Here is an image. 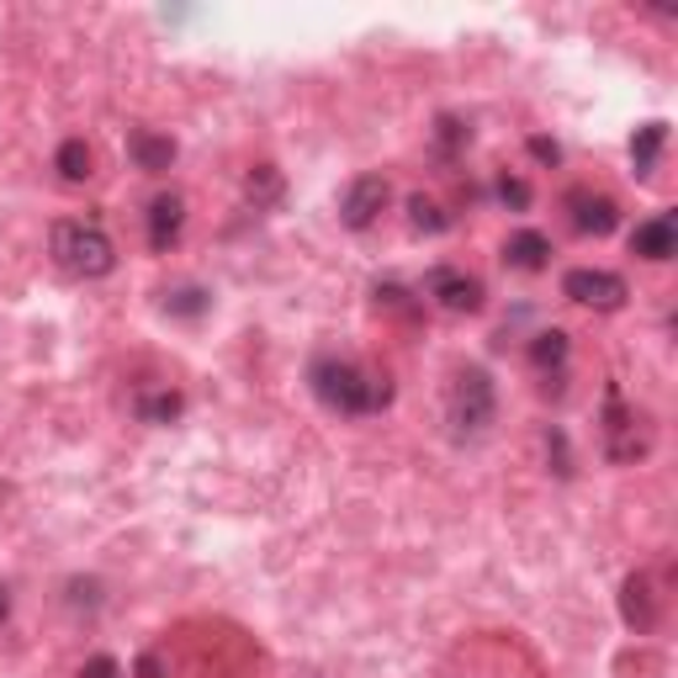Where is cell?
Returning <instances> with one entry per match:
<instances>
[{
	"label": "cell",
	"mask_w": 678,
	"mask_h": 678,
	"mask_svg": "<svg viewBox=\"0 0 678 678\" xmlns=\"http://www.w3.org/2000/svg\"><path fill=\"white\" fill-rule=\"evenodd\" d=\"M562 292L583 307H599V313H615V307L626 303V281L615 271H588V266H577V271L562 276Z\"/></svg>",
	"instance_id": "277c9868"
},
{
	"label": "cell",
	"mask_w": 678,
	"mask_h": 678,
	"mask_svg": "<svg viewBox=\"0 0 678 678\" xmlns=\"http://www.w3.org/2000/svg\"><path fill=\"white\" fill-rule=\"evenodd\" d=\"M568 207H573V229H577V234L605 238L615 223H620V207H615L610 197H594V191H573Z\"/></svg>",
	"instance_id": "52a82bcc"
},
{
	"label": "cell",
	"mask_w": 678,
	"mask_h": 678,
	"mask_svg": "<svg viewBox=\"0 0 678 678\" xmlns=\"http://www.w3.org/2000/svg\"><path fill=\"white\" fill-rule=\"evenodd\" d=\"M546 255H551V244H546V234H536V229H525V234H514L504 244V260L514 271H541Z\"/></svg>",
	"instance_id": "8fae6325"
},
{
	"label": "cell",
	"mask_w": 678,
	"mask_h": 678,
	"mask_svg": "<svg viewBox=\"0 0 678 678\" xmlns=\"http://www.w3.org/2000/svg\"><path fill=\"white\" fill-rule=\"evenodd\" d=\"M59 175H65V180H85V175H91V149H85V138H65V143H59Z\"/></svg>",
	"instance_id": "5bb4252c"
},
{
	"label": "cell",
	"mask_w": 678,
	"mask_h": 678,
	"mask_svg": "<svg viewBox=\"0 0 678 678\" xmlns=\"http://www.w3.org/2000/svg\"><path fill=\"white\" fill-rule=\"evenodd\" d=\"M128 149H133V160H138V170H170V160H175V138H165V133H143L138 128L133 138H128Z\"/></svg>",
	"instance_id": "7c38bea8"
},
{
	"label": "cell",
	"mask_w": 678,
	"mask_h": 678,
	"mask_svg": "<svg viewBox=\"0 0 678 678\" xmlns=\"http://www.w3.org/2000/svg\"><path fill=\"white\" fill-rule=\"evenodd\" d=\"M387 207V180L382 175H355L339 197V223L344 229H372L376 212Z\"/></svg>",
	"instance_id": "5b68a950"
},
{
	"label": "cell",
	"mask_w": 678,
	"mask_h": 678,
	"mask_svg": "<svg viewBox=\"0 0 678 678\" xmlns=\"http://www.w3.org/2000/svg\"><path fill=\"white\" fill-rule=\"evenodd\" d=\"M631 249H636L642 260H668V255L678 249V223H674V212H657V218L636 223V234H631Z\"/></svg>",
	"instance_id": "ba28073f"
},
{
	"label": "cell",
	"mask_w": 678,
	"mask_h": 678,
	"mask_svg": "<svg viewBox=\"0 0 678 678\" xmlns=\"http://www.w3.org/2000/svg\"><path fill=\"white\" fill-rule=\"evenodd\" d=\"M408 212H413V229H430V234H441V229H445L441 207L430 202V197H413V202H408Z\"/></svg>",
	"instance_id": "ac0fdd59"
},
{
	"label": "cell",
	"mask_w": 678,
	"mask_h": 678,
	"mask_svg": "<svg viewBox=\"0 0 678 678\" xmlns=\"http://www.w3.org/2000/svg\"><path fill=\"white\" fill-rule=\"evenodd\" d=\"M530 154H536V160H546V165H557V160H562V149H557L551 138H530Z\"/></svg>",
	"instance_id": "7402d4cb"
},
{
	"label": "cell",
	"mask_w": 678,
	"mask_h": 678,
	"mask_svg": "<svg viewBox=\"0 0 678 678\" xmlns=\"http://www.w3.org/2000/svg\"><path fill=\"white\" fill-rule=\"evenodd\" d=\"M620 615H626V626H636V631H652V583L646 573H631L626 577V594H620Z\"/></svg>",
	"instance_id": "9c48e42d"
},
{
	"label": "cell",
	"mask_w": 678,
	"mask_h": 678,
	"mask_svg": "<svg viewBox=\"0 0 678 678\" xmlns=\"http://www.w3.org/2000/svg\"><path fill=\"white\" fill-rule=\"evenodd\" d=\"M143 419H154V424H165V419H175L180 413V393H154V398H143Z\"/></svg>",
	"instance_id": "e0dca14e"
},
{
	"label": "cell",
	"mask_w": 678,
	"mask_h": 678,
	"mask_svg": "<svg viewBox=\"0 0 678 678\" xmlns=\"http://www.w3.org/2000/svg\"><path fill=\"white\" fill-rule=\"evenodd\" d=\"M451 424L461 435H477V430L493 424V376L482 372V366H467V372H456V382H451Z\"/></svg>",
	"instance_id": "3957f363"
},
{
	"label": "cell",
	"mask_w": 678,
	"mask_h": 678,
	"mask_svg": "<svg viewBox=\"0 0 678 678\" xmlns=\"http://www.w3.org/2000/svg\"><path fill=\"white\" fill-rule=\"evenodd\" d=\"M530 361H536V366H562V361H568V335H562V329H546V335H536V344H530Z\"/></svg>",
	"instance_id": "9a60e30c"
},
{
	"label": "cell",
	"mask_w": 678,
	"mask_h": 678,
	"mask_svg": "<svg viewBox=\"0 0 678 678\" xmlns=\"http://www.w3.org/2000/svg\"><path fill=\"white\" fill-rule=\"evenodd\" d=\"M165 307H170V313H180V318H197V313L207 307V292H202V287H180L175 297H165Z\"/></svg>",
	"instance_id": "2e32d148"
},
{
	"label": "cell",
	"mask_w": 678,
	"mask_h": 678,
	"mask_svg": "<svg viewBox=\"0 0 678 678\" xmlns=\"http://www.w3.org/2000/svg\"><path fill=\"white\" fill-rule=\"evenodd\" d=\"M80 678H122V668H117L112 657H91V663L80 668Z\"/></svg>",
	"instance_id": "44dd1931"
},
{
	"label": "cell",
	"mask_w": 678,
	"mask_h": 678,
	"mask_svg": "<svg viewBox=\"0 0 678 678\" xmlns=\"http://www.w3.org/2000/svg\"><path fill=\"white\" fill-rule=\"evenodd\" d=\"M424 297H435L445 313H477V307H482V287H477L472 276L430 271V281H424Z\"/></svg>",
	"instance_id": "8992f818"
},
{
	"label": "cell",
	"mask_w": 678,
	"mask_h": 678,
	"mask_svg": "<svg viewBox=\"0 0 678 678\" xmlns=\"http://www.w3.org/2000/svg\"><path fill=\"white\" fill-rule=\"evenodd\" d=\"M313 393H318V404L344 413V419H361V413H376V408L393 404L387 376H372L361 366H350V361H335V355L313 361Z\"/></svg>",
	"instance_id": "6da1fadb"
},
{
	"label": "cell",
	"mask_w": 678,
	"mask_h": 678,
	"mask_svg": "<svg viewBox=\"0 0 678 678\" xmlns=\"http://www.w3.org/2000/svg\"><path fill=\"white\" fill-rule=\"evenodd\" d=\"M276 191H281V175H276L271 165H260L249 175V197H255V202H276Z\"/></svg>",
	"instance_id": "d6986e66"
},
{
	"label": "cell",
	"mask_w": 678,
	"mask_h": 678,
	"mask_svg": "<svg viewBox=\"0 0 678 678\" xmlns=\"http://www.w3.org/2000/svg\"><path fill=\"white\" fill-rule=\"evenodd\" d=\"M663 143H668V122H646V128H636V138H631V160H636L642 175H652L657 154H663Z\"/></svg>",
	"instance_id": "4fadbf2b"
},
{
	"label": "cell",
	"mask_w": 678,
	"mask_h": 678,
	"mask_svg": "<svg viewBox=\"0 0 678 678\" xmlns=\"http://www.w3.org/2000/svg\"><path fill=\"white\" fill-rule=\"evenodd\" d=\"M499 197H504L514 212H525V207H530V186H525L519 175H504V180H499Z\"/></svg>",
	"instance_id": "ffe728a7"
},
{
	"label": "cell",
	"mask_w": 678,
	"mask_h": 678,
	"mask_svg": "<svg viewBox=\"0 0 678 678\" xmlns=\"http://www.w3.org/2000/svg\"><path fill=\"white\" fill-rule=\"evenodd\" d=\"M180 197H154V207H149V244L154 249H170L175 238H180Z\"/></svg>",
	"instance_id": "30bf717a"
},
{
	"label": "cell",
	"mask_w": 678,
	"mask_h": 678,
	"mask_svg": "<svg viewBox=\"0 0 678 678\" xmlns=\"http://www.w3.org/2000/svg\"><path fill=\"white\" fill-rule=\"evenodd\" d=\"M54 260L69 276H106L112 271V238L96 223H74L69 218V223L54 229Z\"/></svg>",
	"instance_id": "7a4b0ae2"
}]
</instances>
